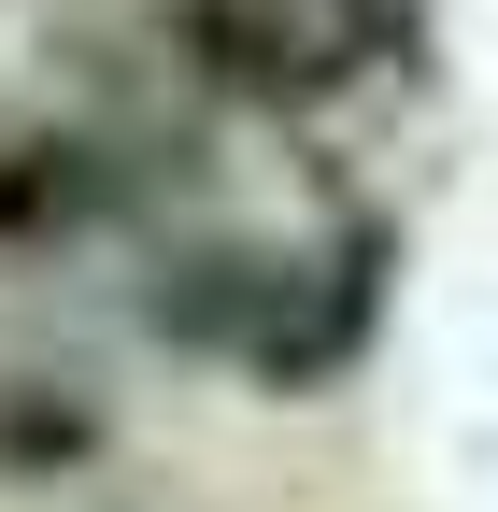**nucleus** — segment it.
Here are the masks:
<instances>
[{
	"label": "nucleus",
	"mask_w": 498,
	"mask_h": 512,
	"mask_svg": "<svg viewBox=\"0 0 498 512\" xmlns=\"http://www.w3.org/2000/svg\"><path fill=\"white\" fill-rule=\"evenodd\" d=\"M171 43L228 100H342L427 43V0H171Z\"/></svg>",
	"instance_id": "1"
},
{
	"label": "nucleus",
	"mask_w": 498,
	"mask_h": 512,
	"mask_svg": "<svg viewBox=\"0 0 498 512\" xmlns=\"http://www.w3.org/2000/svg\"><path fill=\"white\" fill-rule=\"evenodd\" d=\"M129 200L114 143H72V128H0V242H57V228H100Z\"/></svg>",
	"instance_id": "2"
},
{
	"label": "nucleus",
	"mask_w": 498,
	"mask_h": 512,
	"mask_svg": "<svg viewBox=\"0 0 498 512\" xmlns=\"http://www.w3.org/2000/svg\"><path fill=\"white\" fill-rule=\"evenodd\" d=\"M86 456H100V399L0 370V484H43V470H86Z\"/></svg>",
	"instance_id": "3"
}]
</instances>
